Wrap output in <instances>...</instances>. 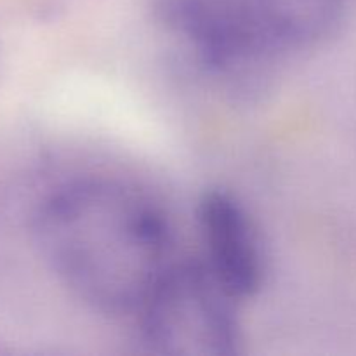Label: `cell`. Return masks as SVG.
<instances>
[{
  "label": "cell",
  "mask_w": 356,
  "mask_h": 356,
  "mask_svg": "<svg viewBox=\"0 0 356 356\" xmlns=\"http://www.w3.org/2000/svg\"><path fill=\"white\" fill-rule=\"evenodd\" d=\"M31 228L56 278L104 315H136L174 263L162 209L110 177L58 186L40 202Z\"/></svg>",
  "instance_id": "1"
},
{
  "label": "cell",
  "mask_w": 356,
  "mask_h": 356,
  "mask_svg": "<svg viewBox=\"0 0 356 356\" xmlns=\"http://www.w3.org/2000/svg\"><path fill=\"white\" fill-rule=\"evenodd\" d=\"M235 302L202 261H174L136 313L143 343L170 356L238 353Z\"/></svg>",
  "instance_id": "2"
},
{
  "label": "cell",
  "mask_w": 356,
  "mask_h": 356,
  "mask_svg": "<svg viewBox=\"0 0 356 356\" xmlns=\"http://www.w3.org/2000/svg\"><path fill=\"white\" fill-rule=\"evenodd\" d=\"M153 7L167 33L226 86L252 89L278 59L261 38L245 0H153Z\"/></svg>",
  "instance_id": "3"
},
{
  "label": "cell",
  "mask_w": 356,
  "mask_h": 356,
  "mask_svg": "<svg viewBox=\"0 0 356 356\" xmlns=\"http://www.w3.org/2000/svg\"><path fill=\"white\" fill-rule=\"evenodd\" d=\"M204 261L212 277L236 301L263 287L266 275L263 240L245 205L225 190H211L198 205Z\"/></svg>",
  "instance_id": "4"
},
{
  "label": "cell",
  "mask_w": 356,
  "mask_h": 356,
  "mask_svg": "<svg viewBox=\"0 0 356 356\" xmlns=\"http://www.w3.org/2000/svg\"><path fill=\"white\" fill-rule=\"evenodd\" d=\"M245 6L264 44L280 58L329 38L346 0H245Z\"/></svg>",
  "instance_id": "5"
}]
</instances>
